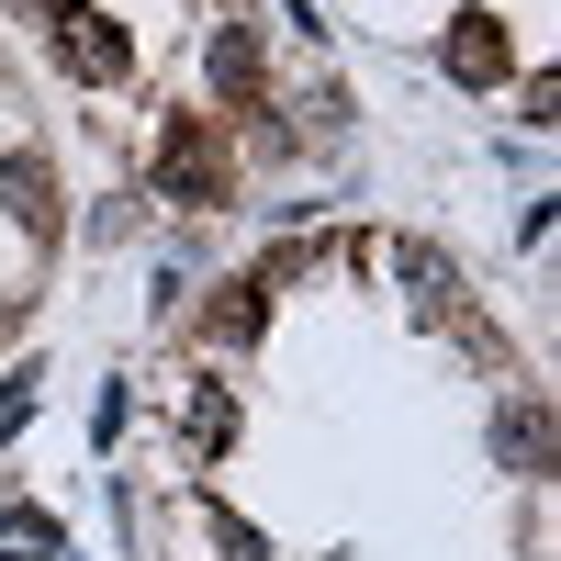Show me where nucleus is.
I'll return each mask as SVG.
<instances>
[{"label": "nucleus", "mask_w": 561, "mask_h": 561, "mask_svg": "<svg viewBox=\"0 0 561 561\" xmlns=\"http://www.w3.org/2000/svg\"><path fill=\"white\" fill-rule=\"evenodd\" d=\"M158 192L192 203V214L237 203V158H225V135H214L203 113H169V124H158Z\"/></svg>", "instance_id": "nucleus-1"}, {"label": "nucleus", "mask_w": 561, "mask_h": 561, "mask_svg": "<svg viewBox=\"0 0 561 561\" xmlns=\"http://www.w3.org/2000/svg\"><path fill=\"white\" fill-rule=\"evenodd\" d=\"M57 68H68V79H124V34H113V12L68 0V12H57Z\"/></svg>", "instance_id": "nucleus-2"}, {"label": "nucleus", "mask_w": 561, "mask_h": 561, "mask_svg": "<svg viewBox=\"0 0 561 561\" xmlns=\"http://www.w3.org/2000/svg\"><path fill=\"white\" fill-rule=\"evenodd\" d=\"M0 214H12L23 237H57V169H45L34 147H23V158H0Z\"/></svg>", "instance_id": "nucleus-3"}, {"label": "nucleus", "mask_w": 561, "mask_h": 561, "mask_svg": "<svg viewBox=\"0 0 561 561\" xmlns=\"http://www.w3.org/2000/svg\"><path fill=\"white\" fill-rule=\"evenodd\" d=\"M214 90H225L237 113H270V79H259V34H248V23L214 34Z\"/></svg>", "instance_id": "nucleus-4"}, {"label": "nucleus", "mask_w": 561, "mask_h": 561, "mask_svg": "<svg viewBox=\"0 0 561 561\" xmlns=\"http://www.w3.org/2000/svg\"><path fill=\"white\" fill-rule=\"evenodd\" d=\"M494 449H505V472H550V404L517 393V404L494 415Z\"/></svg>", "instance_id": "nucleus-5"}, {"label": "nucleus", "mask_w": 561, "mask_h": 561, "mask_svg": "<svg viewBox=\"0 0 561 561\" xmlns=\"http://www.w3.org/2000/svg\"><path fill=\"white\" fill-rule=\"evenodd\" d=\"M382 259L415 280V304H427V314H449V325H460V270H449L438 248H382Z\"/></svg>", "instance_id": "nucleus-6"}, {"label": "nucleus", "mask_w": 561, "mask_h": 561, "mask_svg": "<svg viewBox=\"0 0 561 561\" xmlns=\"http://www.w3.org/2000/svg\"><path fill=\"white\" fill-rule=\"evenodd\" d=\"M203 325H214L225 348H248L259 325H270V293H259V280H225V293H214V314H203Z\"/></svg>", "instance_id": "nucleus-7"}, {"label": "nucleus", "mask_w": 561, "mask_h": 561, "mask_svg": "<svg viewBox=\"0 0 561 561\" xmlns=\"http://www.w3.org/2000/svg\"><path fill=\"white\" fill-rule=\"evenodd\" d=\"M449 79L494 90V79H505V34H494V23H460V34H449Z\"/></svg>", "instance_id": "nucleus-8"}, {"label": "nucleus", "mask_w": 561, "mask_h": 561, "mask_svg": "<svg viewBox=\"0 0 561 561\" xmlns=\"http://www.w3.org/2000/svg\"><path fill=\"white\" fill-rule=\"evenodd\" d=\"M225 438H237V404L203 382V393H192V449H225Z\"/></svg>", "instance_id": "nucleus-9"}, {"label": "nucleus", "mask_w": 561, "mask_h": 561, "mask_svg": "<svg viewBox=\"0 0 561 561\" xmlns=\"http://www.w3.org/2000/svg\"><path fill=\"white\" fill-rule=\"evenodd\" d=\"M12 12H45V23H57V12H68V0H12Z\"/></svg>", "instance_id": "nucleus-10"}]
</instances>
